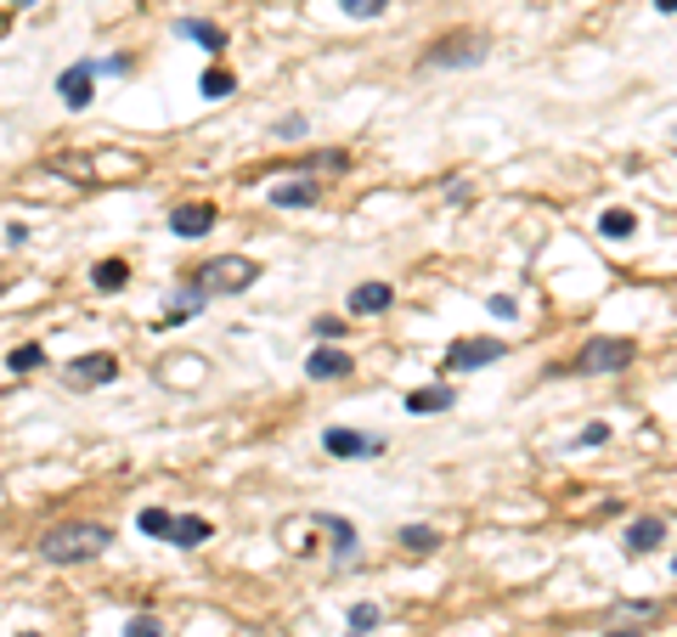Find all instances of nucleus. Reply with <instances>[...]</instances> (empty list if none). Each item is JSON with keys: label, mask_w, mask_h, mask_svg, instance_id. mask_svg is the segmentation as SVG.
Here are the masks:
<instances>
[{"label": "nucleus", "mask_w": 677, "mask_h": 637, "mask_svg": "<svg viewBox=\"0 0 677 637\" xmlns=\"http://www.w3.org/2000/svg\"><path fill=\"white\" fill-rule=\"evenodd\" d=\"M186 277H192V282H181L175 299H181V311H198V305H209V299H220V293L254 288L260 265H254L249 254H215V260H204L198 271H186Z\"/></svg>", "instance_id": "f257e3e1"}, {"label": "nucleus", "mask_w": 677, "mask_h": 637, "mask_svg": "<svg viewBox=\"0 0 677 637\" xmlns=\"http://www.w3.org/2000/svg\"><path fill=\"white\" fill-rule=\"evenodd\" d=\"M108 547H113V530L96 525V519H69V525H51L40 536L46 564H85V558H102Z\"/></svg>", "instance_id": "f03ea898"}, {"label": "nucleus", "mask_w": 677, "mask_h": 637, "mask_svg": "<svg viewBox=\"0 0 677 637\" xmlns=\"http://www.w3.org/2000/svg\"><path fill=\"white\" fill-rule=\"evenodd\" d=\"M474 62H486V35L474 28H451L435 46H424V69H474Z\"/></svg>", "instance_id": "7ed1b4c3"}, {"label": "nucleus", "mask_w": 677, "mask_h": 637, "mask_svg": "<svg viewBox=\"0 0 677 637\" xmlns=\"http://www.w3.org/2000/svg\"><path fill=\"white\" fill-rule=\"evenodd\" d=\"M632 356H638L632 339H609V333H598V339H587L582 350H576L570 373H627Z\"/></svg>", "instance_id": "20e7f679"}, {"label": "nucleus", "mask_w": 677, "mask_h": 637, "mask_svg": "<svg viewBox=\"0 0 677 637\" xmlns=\"http://www.w3.org/2000/svg\"><path fill=\"white\" fill-rule=\"evenodd\" d=\"M62 378H69V389H96V384H113V378H119V356H113V350L74 356L69 366H62Z\"/></svg>", "instance_id": "39448f33"}, {"label": "nucleus", "mask_w": 677, "mask_h": 637, "mask_svg": "<svg viewBox=\"0 0 677 637\" xmlns=\"http://www.w3.org/2000/svg\"><path fill=\"white\" fill-rule=\"evenodd\" d=\"M502 356H508L502 339H451L446 345V373H474V366H492Z\"/></svg>", "instance_id": "423d86ee"}, {"label": "nucleus", "mask_w": 677, "mask_h": 637, "mask_svg": "<svg viewBox=\"0 0 677 637\" xmlns=\"http://www.w3.org/2000/svg\"><path fill=\"white\" fill-rule=\"evenodd\" d=\"M209 226H215V204H209V197H186V204L170 209V231H175V238H204Z\"/></svg>", "instance_id": "0eeeda50"}, {"label": "nucleus", "mask_w": 677, "mask_h": 637, "mask_svg": "<svg viewBox=\"0 0 677 637\" xmlns=\"http://www.w3.org/2000/svg\"><path fill=\"white\" fill-rule=\"evenodd\" d=\"M90 62H74V69H62V80H57V96H62V108L69 113H85L90 108Z\"/></svg>", "instance_id": "6e6552de"}, {"label": "nucleus", "mask_w": 677, "mask_h": 637, "mask_svg": "<svg viewBox=\"0 0 677 637\" xmlns=\"http://www.w3.org/2000/svg\"><path fill=\"white\" fill-rule=\"evenodd\" d=\"M322 446H328L333 457H378L384 451L378 434H356V429H328V434H322Z\"/></svg>", "instance_id": "1a4fd4ad"}, {"label": "nucleus", "mask_w": 677, "mask_h": 637, "mask_svg": "<svg viewBox=\"0 0 677 637\" xmlns=\"http://www.w3.org/2000/svg\"><path fill=\"white\" fill-rule=\"evenodd\" d=\"M350 366H356V361H350L344 350H333V345H322L311 361H305V378L311 384H333V378H350Z\"/></svg>", "instance_id": "9d476101"}, {"label": "nucleus", "mask_w": 677, "mask_h": 637, "mask_svg": "<svg viewBox=\"0 0 677 637\" xmlns=\"http://www.w3.org/2000/svg\"><path fill=\"white\" fill-rule=\"evenodd\" d=\"M390 299H396L390 282H356V288H350V311H356V316H378V311H390Z\"/></svg>", "instance_id": "9b49d317"}, {"label": "nucleus", "mask_w": 677, "mask_h": 637, "mask_svg": "<svg viewBox=\"0 0 677 637\" xmlns=\"http://www.w3.org/2000/svg\"><path fill=\"white\" fill-rule=\"evenodd\" d=\"M661 542H666V519L643 514V519H632V525H627V553H655Z\"/></svg>", "instance_id": "f8f14e48"}, {"label": "nucleus", "mask_w": 677, "mask_h": 637, "mask_svg": "<svg viewBox=\"0 0 677 637\" xmlns=\"http://www.w3.org/2000/svg\"><path fill=\"white\" fill-rule=\"evenodd\" d=\"M446 407H458V389H451V384L412 389V395H407V412H412V418H429V412H446Z\"/></svg>", "instance_id": "ddd939ff"}, {"label": "nucleus", "mask_w": 677, "mask_h": 637, "mask_svg": "<svg viewBox=\"0 0 677 637\" xmlns=\"http://www.w3.org/2000/svg\"><path fill=\"white\" fill-rule=\"evenodd\" d=\"M277 209H305V204H316V181L311 175H300V181H282V186H271L266 192Z\"/></svg>", "instance_id": "4468645a"}, {"label": "nucleus", "mask_w": 677, "mask_h": 637, "mask_svg": "<svg viewBox=\"0 0 677 637\" xmlns=\"http://www.w3.org/2000/svg\"><path fill=\"white\" fill-rule=\"evenodd\" d=\"M124 282H131V265H124V260H96V271H90L96 293H119Z\"/></svg>", "instance_id": "2eb2a0df"}, {"label": "nucleus", "mask_w": 677, "mask_h": 637, "mask_svg": "<svg viewBox=\"0 0 677 637\" xmlns=\"http://www.w3.org/2000/svg\"><path fill=\"white\" fill-rule=\"evenodd\" d=\"M316 525L328 530V542H333V558H356V525H350V519H328V514H322Z\"/></svg>", "instance_id": "dca6fc26"}, {"label": "nucleus", "mask_w": 677, "mask_h": 637, "mask_svg": "<svg viewBox=\"0 0 677 637\" xmlns=\"http://www.w3.org/2000/svg\"><path fill=\"white\" fill-rule=\"evenodd\" d=\"M209 536H215V525H209V519H198V514H186V519H175V530H170V542H175V547H204V542H209Z\"/></svg>", "instance_id": "f3484780"}, {"label": "nucleus", "mask_w": 677, "mask_h": 637, "mask_svg": "<svg viewBox=\"0 0 677 637\" xmlns=\"http://www.w3.org/2000/svg\"><path fill=\"white\" fill-rule=\"evenodd\" d=\"M598 231H604L609 243H627L632 231H638V215H632V209H604V215H598Z\"/></svg>", "instance_id": "a211bd4d"}, {"label": "nucleus", "mask_w": 677, "mask_h": 637, "mask_svg": "<svg viewBox=\"0 0 677 637\" xmlns=\"http://www.w3.org/2000/svg\"><path fill=\"white\" fill-rule=\"evenodd\" d=\"M396 542H401L407 553H435V547H440V530H429V525H401Z\"/></svg>", "instance_id": "6ab92c4d"}, {"label": "nucleus", "mask_w": 677, "mask_h": 637, "mask_svg": "<svg viewBox=\"0 0 677 637\" xmlns=\"http://www.w3.org/2000/svg\"><path fill=\"white\" fill-rule=\"evenodd\" d=\"M198 90L209 96V102H220V96H232V90H238V80H232V69H204Z\"/></svg>", "instance_id": "aec40b11"}, {"label": "nucleus", "mask_w": 677, "mask_h": 637, "mask_svg": "<svg viewBox=\"0 0 677 637\" xmlns=\"http://www.w3.org/2000/svg\"><path fill=\"white\" fill-rule=\"evenodd\" d=\"M6 366L23 378V373H35V366H46V350H40V345H17V350L6 356Z\"/></svg>", "instance_id": "412c9836"}, {"label": "nucleus", "mask_w": 677, "mask_h": 637, "mask_svg": "<svg viewBox=\"0 0 677 637\" xmlns=\"http://www.w3.org/2000/svg\"><path fill=\"white\" fill-rule=\"evenodd\" d=\"M136 525H142L147 536H170V530H175V514H170V508H142Z\"/></svg>", "instance_id": "4be33fe9"}, {"label": "nucleus", "mask_w": 677, "mask_h": 637, "mask_svg": "<svg viewBox=\"0 0 677 637\" xmlns=\"http://www.w3.org/2000/svg\"><path fill=\"white\" fill-rule=\"evenodd\" d=\"M181 35H192V40H198L204 51H220V46H226V35H220L215 23H181Z\"/></svg>", "instance_id": "5701e85b"}, {"label": "nucleus", "mask_w": 677, "mask_h": 637, "mask_svg": "<svg viewBox=\"0 0 677 637\" xmlns=\"http://www.w3.org/2000/svg\"><path fill=\"white\" fill-rule=\"evenodd\" d=\"M384 6H390V0H339V12H344V17H356V23H362V17H378Z\"/></svg>", "instance_id": "b1692460"}, {"label": "nucleus", "mask_w": 677, "mask_h": 637, "mask_svg": "<svg viewBox=\"0 0 677 637\" xmlns=\"http://www.w3.org/2000/svg\"><path fill=\"white\" fill-rule=\"evenodd\" d=\"M384 615H378V603H356V610H350V632H373Z\"/></svg>", "instance_id": "393cba45"}, {"label": "nucleus", "mask_w": 677, "mask_h": 637, "mask_svg": "<svg viewBox=\"0 0 677 637\" xmlns=\"http://www.w3.org/2000/svg\"><path fill=\"white\" fill-rule=\"evenodd\" d=\"M344 164H350L344 153H311V158H305V170H316V175H328V170H344Z\"/></svg>", "instance_id": "a878e982"}, {"label": "nucleus", "mask_w": 677, "mask_h": 637, "mask_svg": "<svg viewBox=\"0 0 677 637\" xmlns=\"http://www.w3.org/2000/svg\"><path fill=\"white\" fill-rule=\"evenodd\" d=\"M124 637H164V626H158V615H131Z\"/></svg>", "instance_id": "bb28decb"}, {"label": "nucleus", "mask_w": 677, "mask_h": 637, "mask_svg": "<svg viewBox=\"0 0 677 637\" xmlns=\"http://www.w3.org/2000/svg\"><path fill=\"white\" fill-rule=\"evenodd\" d=\"M350 322H339V316H316V339H339Z\"/></svg>", "instance_id": "cd10ccee"}, {"label": "nucleus", "mask_w": 677, "mask_h": 637, "mask_svg": "<svg viewBox=\"0 0 677 637\" xmlns=\"http://www.w3.org/2000/svg\"><path fill=\"white\" fill-rule=\"evenodd\" d=\"M604 441H609V423H587L582 429V446H604Z\"/></svg>", "instance_id": "c85d7f7f"}, {"label": "nucleus", "mask_w": 677, "mask_h": 637, "mask_svg": "<svg viewBox=\"0 0 677 637\" xmlns=\"http://www.w3.org/2000/svg\"><path fill=\"white\" fill-rule=\"evenodd\" d=\"M492 316H520V305H513L508 293H492Z\"/></svg>", "instance_id": "c756f323"}, {"label": "nucleus", "mask_w": 677, "mask_h": 637, "mask_svg": "<svg viewBox=\"0 0 677 637\" xmlns=\"http://www.w3.org/2000/svg\"><path fill=\"white\" fill-rule=\"evenodd\" d=\"M90 74H124V57H102V62H90Z\"/></svg>", "instance_id": "7c9ffc66"}, {"label": "nucleus", "mask_w": 677, "mask_h": 637, "mask_svg": "<svg viewBox=\"0 0 677 637\" xmlns=\"http://www.w3.org/2000/svg\"><path fill=\"white\" fill-rule=\"evenodd\" d=\"M277 136H305V119L294 113V119H277Z\"/></svg>", "instance_id": "2f4dec72"}, {"label": "nucleus", "mask_w": 677, "mask_h": 637, "mask_svg": "<svg viewBox=\"0 0 677 637\" xmlns=\"http://www.w3.org/2000/svg\"><path fill=\"white\" fill-rule=\"evenodd\" d=\"M655 12H666V17H677V0H655Z\"/></svg>", "instance_id": "473e14b6"}, {"label": "nucleus", "mask_w": 677, "mask_h": 637, "mask_svg": "<svg viewBox=\"0 0 677 637\" xmlns=\"http://www.w3.org/2000/svg\"><path fill=\"white\" fill-rule=\"evenodd\" d=\"M604 637H643V632H604Z\"/></svg>", "instance_id": "72a5a7b5"}, {"label": "nucleus", "mask_w": 677, "mask_h": 637, "mask_svg": "<svg viewBox=\"0 0 677 637\" xmlns=\"http://www.w3.org/2000/svg\"><path fill=\"white\" fill-rule=\"evenodd\" d=\"M23 637H40V632H23Z\"/></svg>", "instance_id": "f704fd0d"}]
</instances>
